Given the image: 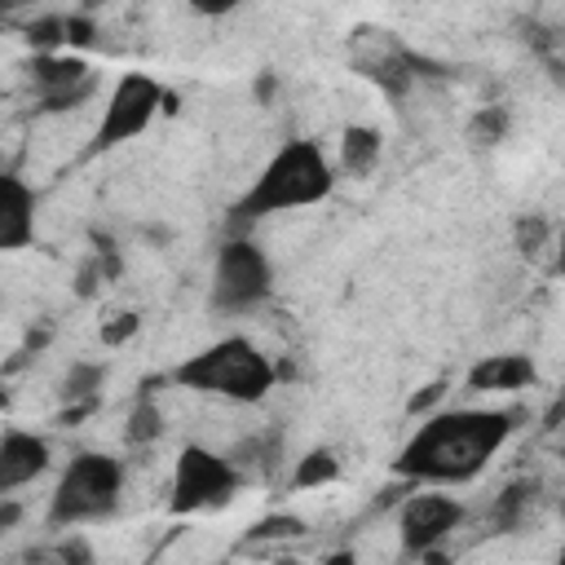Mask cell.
<instances>
[{
    "label": "cell",
    "mask_w": 565,
    "mask_h": 565,
    "mask_svg": "<svg viewBox=\"0 0 565 565\" xmlns=\"http://www.w3.org/2000/svg\"><path fill=\"white\" fill-rule=\"evenodd\" d=\"M22 4H31V0H0V9H22Z\"/></svg>",
    "instance_id": "34"
},
{
    "label": "cell",
    "mask_w": 565,
    "mask_h": 565,
    "mask_svg": "<svg viewBox=\"0 0 565 565\" xmlns=\"http://www.w3.org/2000/svg\"><path fill=\"white\" fill-rule=\"evenodd\" d=\"M93 411H97V397H79V402H66V406H62V415H57V424H62V428H75V424H79V419H88Z\"/></svg>",
    "instance_id": "28"
},
{
    "label": "cell",
    "mask_w": 565,
    "mask_h": 565,
    "mask_svg": "<svg viewBox=\"0 0 565 565\" xmlns=\"http://www.w3.org/2000/svg\"><path fill=\"white\" fill-rule=\"evenodd\" d=\"M274 88H278V75H274V71H265V75L256 79V97H260V102H269V97H274Z\"/></svg>",
    "instance_id": "32"
},
{
    "label": "cell",
    "mask_w": 565,
    "mask_h": 565,
    "mask_svg": "<svg viewBox=\"0 0 565 565\" xmlns=\"http://www.w3.org/2000/svg\"><path fill=\"white\" fill-rule=\"evenodd\" d=\"M508 124H512L508 106H481V110L472 115V124H468V137H472L477 146H494V141L508 137Z\"/></svg>",
    "instance_id": "22"
},
{
    "label": "cell",
    "mask_w": 565,
    "mask_h": 565,
    "mask_svg": "<svg viewBox=\"0 0 565 565\" xmlns=\"http://www.w3.org/2000/svg\"><path fill=\"white\" fill-rule=\"evenodd\" d=\"M172 384L230 402H260L274 388V362L243 335H225L172 371Z\"/></svg>",
    "instance_id": "3"
},
{
    "label": "cell",
    "mask_w": 565,
    "mask_h": 565,
    "mask_svg": "<svg viewBox=\"0 0 565 565\" xmlns=\"http://www.w3.org/2000/svg\"><path fill=\"white\" fill-rule=\"evenodd\" d=\"M335 190V172L318 141H287L252 181V190L230 207V234H243L252 221L322 203Z\"/></svg>",
    "instance_id": "2"
},
{
    "label": "cell",
    "mask_w": 565,
    "mask_h": 565,
    "mask_svg": "<svg viewBox=\"0 0 565 565\" xmlns=\"http://www.w3.org/2000/svg\"><path fill=\"white\" fill-rule=\"evenodd\" d=\"M287 539H305V521L300 516H287V512H274V516H260L238 547H256V543H287Z\"/></svg>",
    "instance_id": "19"
},
{
    "label": "cell",
    "mask_w": 565,
    "mask_h": 565,
    "mask_svg": "<svg viewBox=\"0 0 565 565\" xmlns=\"http://www.w3.org/2000/svg\"><path fill=\"white\" fill-rule=\"evenodd\" d=\"M525 411H441L415 428V437L393 459V472L415 486H455L472 481Z\"/></svg>",
    "instance_id": "1"
},
{
    "label": "cell",
    "mask_w": 565,
    "mask_h": 565,
    "mask_svg": "<svg viewBox=\"0 0 565 565\" xmlns=\"http://www.w3.org/2000/svg\"><path fill=\"white\" fill-rule=\"evenodd\" d=\"M26 71H31V84H35L40 93H57V88H71V84H79L84 75H93L79 53H35V62H31Z\"/></svg>",
    "instance_id": "14"
},
{
    "label": "cell",
    "mask_w": 565,
    "mask_h": 565,
    "mask_svg": "<svg viewBox=\"0 0 565 565\" xmlns=\"http://www.w3.org/2000/svg\"><path fill=\"white\" fill-rule=\"evenodd\" d=\"M57 556H62V561H93V552H88L79 539H66V543L57 547Z\"/></svg>",
    "instance_id": "31"
},
{
    "label": "cell",
    "mask_w": 565,
    "mask_h": 565,
    "mask_svg": "<svg viewBox=\"0 0 565 565\" xmlns=\"http://www.w3.org/2000/svg\"><path fill=\"white\" fill-rule=\"evenodd\" d=\"M534 481H512L499 499H494V508H490V525L494 530H516L521 525V516H525V508H530V499H534Z\"/></svg>",
    "instance_id": "18"
},
{
    "label": "cell",
    "mask_w": 565,
    "mask_h": 565,
    "mask_svg": "<svg viewBox=\"0 0 565 565\" xmlns=\"http://www.w3.org/2000/svg\"><path fill=\"white\" fill-rule=\"evenodd\" d=\"M335 477H340V459H335V450L318 446V450H309V455L296 459L291 486H296V490H318V486H331Z\"/></svg>",
    "instance_id": "16"
},
{
    "label": "cell",
    "mask_w": 565,
    "mask_h": 565,
    "mask_svg": "<svg viewBox=\"0 0 565 565\" xmlns=\"http://www.w3.org/2000/svg\"><path fill=\"white\" fill-rule=\"evenodd\" d=\"M124 494V463L97 450L75 455L49 499V521L53 525H84V521H102L119 508Z\"/></svg>",
    "instance_id": "4"
},
{
    "label": "cell",
    "mask_w": 565,
    "mask_h": 565,
    "mask_svg": "<svg viewBox=\"0 0 565 565\" xmlns=\"http://www.w3.org/2000/svg\"><path fill=\"white\" fill-rule=\"evenodd\" d=\"M35 238V194L22 177L0 172V252H18Z\"/></svg>",
    "instance_id": "10"
},
{
    "label": "cell",
    "mask_w": 565,
    "mask_h": 565,
    "mask_svg": "<svg viewBox=\"0 0 565 565\" xmlns=\"http://www.w3.org/2000/svg\"><path fill=\"white\" fill-rule=\"evenodd\" d=\"M159 106H163L159 79H150V75H141V71L119 75V84L110 88L106 115H102V124L93 128V141L84 146V159H97V154H106V150L132 141L137 132H146L150 119L159 115Z\"/></svg>",
    "instance_id": "7"
},
{
    "label": "cell",
    "mask_w": 565,
    "mask_h": 565,
    "mask_svg": "<svg viewBox=\"0 0 565 565\" xmlns=\"http://www.w3.org/2000/svg\"><path fill=\"white\" fill-rule=\"evenodd\" d=\"M238 486H243V477L225 455H212L207 446H185L177 455L168 508L177 516H190V512H203V508H225L238 494Z\"/></svg>",
    "instance_id": "8"
},
{
    "label": "cell",
    "mask_w": 565,
    "mask_h": 565,
    "mask_svg": "<svg viewBox=\"0 0 565 565\" xmlns=\"http://www.w3.org/2000/svg\"><path fill=\"white\" fill-rule=\"evenodd\" d=\"M543 238H547V221H543V216H521V221H516V247H521L525 256H534V252L543 247Z\"/></svg>",
    "instance_id": "26"
},
{
    "label": "cell",
    "mask_w": 565,
    "mask_h": 565,
    "mask_svg": "<svg viewBox=\"0 0 565 565\" xmlns=\"http://www.w3.org/2000/svg\"><path fill=\"white\" fill-rule=\"evenodd\" d=\"M159 433H163V415L154 406V393H137V402L128 411V428H124L128 446H150Z\"/></svg>",
    "instance_id": "17"
},
{
    "label": "cell",
    "mask_w": 565,
    "mask_h": 565,
    "mask_svg": "<svg viewBox=\"0 0 565 565\" xmlns=\"http://www.w3.org/2000/svg\"><path fill=\"white\" fill-rule=\"evenodd\" d=\"M97 40V22H93V13H71L66 22H62V44L66 49H88Z\"/></svg>",
    "instance_id": "24"
},
{
    "label": "cell",
    "mask_w": 565,
    "mask_h": 565,
    "mask_svg": "<svg viewBox=\"0 0 565 565\" xmlns=\"http://www.w3.org/2000/svg\"><path fill=\"white\" fill-rule=\"evenodd\" d=\"M344 57H349V66H353L362 79H371V84H375L384 97H393V102H402V97L415 88V79H424V75H446V71H437V62L419 57L415 49H406V40H402L397 31L375 26V22H362V26L349 31Z\"/></svg>",
    "instance_id": "5"
},
{
    "label": "cell",
    "mask_w": 565,
    "mask_h": 565,
    "mask_svg": "<svg viewBox=\"0 0 565 565\" xmlns=\"http://www.w3.org/2000/svg\"><path fill=\"white\" fill-rule=\"evenodd\" d=\"M49 468V441L35 433H4L0 437V494L35 481Z\"/></svg>",
    "instance_id": "11"
},
{
    "label": "cell",
    "mask_w": 565,
    "mask_h": 565,
    "mask_svg": "<svg viewBox=\"0 0 565 565\" xmlns=\"http://www.w3.org/2000/svg\"><path fill=\"white\" fill-rule=\"evenodd\" d=\"M269 291H274L269 256H265L252 238H243V234L225 238V247L216 252L207 305H212L216 313H247V309H256L260 300H269Z\"/></svg>",
    "instance_id": "6"
},
{
    "label": "cell",
    "mask_w": 565,
    "mask_h": 565,
    "mask_svg": "<svg viewBox=\"0 0 565 565\" xmlns=\"http://www.w3.org/2000/svg\"><path fill=\"white\" fill-rule=\"evenodd\" d=\"M97 93V75H84L79 84H71V88H57V93H40V115H66V110H75V106H84L88 97Z\"/></svg>",
    "instance_id": "21"
},
{
    "label": "cell",
    "mask_w": 565,
    "mask_h": 565,
    "mask_svg": "<svg viewBox=\"0 0 565 565\" xmlns=\"http://www.w3.org/2000/svg\"><path fill=\"white\" fill-rule=\"evenodd\" d=\"M18 521H22V503H13V499L0 494V530H13Z\"/></svg>",
    "instance_id": "30"
},
{
    "label": "cell",
    "mask_w": 565,
    "mask_h": 565,
    "mask_svg": "<svg viewBox=\"0 0 565 565\" xmlns=\"http://www.w3.org/2000/svg\"><path fill=\"white\" fill-rule=\"evenodd\" d=\"M137 327H141L137 313H115V318L102 322V344H106V349H119V344H128V340L137 335Z\"/></svg>",
    "instance_id": "25"
},
{
    "label": "cell",
    "mask_w": 565,
    "mask_h": 565,
    "mask_svg": "<svg viewBox=\"0 0 565 565\" xmlns=\"http://www.w3.org/2000/svg\"><path fill=\"white\" fill-rule=\"evenodd\" d=\"M446 380H433V384H424V388H415L411 393V402H406V415H424V411H433L441 397H446Z\"/></svg>",
    "instance_id": "27"
},
{
    "label": "cell",
    "mask_w": 565,
    "mask_h": 565,
    "mask_svg": "<svg viewBox=\"0 0 565 565\" xmlns=\"http://www.w3.org/2000/svg\"><path fill=\"white\" fill-rule=\"evenodd\" d=\"M534 380H539V371L525 353H490V358L468 366V388L472 393H516Z\"/></svg>",
    "instance_id": "12"
},
{
    "label": "cell",
    "mask_w": 565,
    "mask_h": 565,
    "mask_svg": "<svg viewBox=\"0 0 565 565\" xmlns=\"http://www.w3.org/2000/svg\"><path fill=\"white\" fill-rule=\"evenodd\" d=\"M62 13H49V18H35L31 26H26V44L31 49H40V53H53L57 44H62Z\"/></svg>",
    "instance_id": "23"
},
{
    "label": "cell",
    "mask_w": 565,
    "mask_h": 565,
    "mask_svg": "<svg viewBox=\"0 0 565 565\" xmlns=\"http://www.w3.org/2000/svg\"><path fill=\"white\" fill-rule=\"evenodd\" d=\"M463 521V508L450 499V494H411L402 503V516H397V530H402V547L411 556L437 547L455 525Z\"/></svg>",
    "instance_id": "9"
},
{
    "label": "cell",
    "mask_w": 565,
    "mask_h": 565,
    "mask_svg": "<svg viewBox=\"0 0 565 565\" xmlns=\"http://www.w3.org/2000/svg\"><path fill=\"white\" fill-rule=\"evenodd\" d=\"M102 4H106V0H79V9H84V13H97Z\"/></svg>",
    "instance_id": "33"
},
{
    "label": "cell",
    "mask_w": 565,
    "mask_h": 565,
    "mask_svg": "<svg viewBox=\"0 0 565 565\" xmlns=\"http://www.w3.org/2000/svg\"><path fill=\"white\" fill-rule=\"evenodd\" d=\"M194 13H203V18H221V13H230V9H238V0H185Z\"/></svg>",
    "instance_id": "29"
},
{
    "label": "cell",
    "mask_w": 565,
    "mask_h": 565,
    "mask_svg": "<svg viewBox=\"0 0 565 565\" xmlns=\"http://www.w3.org/2000/svg\"><path fill=\"white\" fill-rule=\"evenodd\" d=\"M102 380H106V366L102 362H75L66 375H62V402H79V397H97V388H102Z\"/></svg>",
    "instance_id": "20"
},
{
    "label": "cell",
    "mask_w": 565,
    "mask_h": 565,
    "mask_svg": "<svg viewBox=\"0 0 565 565\" xmlns=\"http://www.w3.org/2000/svg\"><path fill=\"white\" fill-rule=\"evenodd\" d=\"M282 455V437L278 433H265V437H247V441H238L225 459L238 468V477H265V472H274V459Z\"/></svg>",
    "instance_id": "15"
},
{
    "label": "cell",
    "mask_w": 565,
    "mask_h": 565,
    "mask_svg": "<svg viewBox=\"0 0 565 565\" xmlns=\"http://www.w3.org/2000/svg\"><path fill=\"white\" fill-rule=\"evenodd\" d=\"M380 154H384L380 128H371V124H349L344 128V137H340V168L349 177H371Z\"/></svg>",
    "instance_id": "13"
}]
</instances>
